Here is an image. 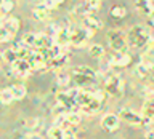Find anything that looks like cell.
<instances>
[{
  "mask_svg": "<svg viewBox=\"0 0 154 139\" xmlns=\"http://www.w3.org/2000/svg\"><path fill=\"white\" fill-rule=\"evenodd\" d=\"M127 40H128V46H132V48H143V46L149 45L151 37H149L148 27L141 26V24H135L127 34Z\"/></svg>",
  "mask_w": 154,
  "mask_h": 139,
  "instance_id": "6da1fadb",
  "label": "cell"
},
{
  "mask_svg": "<svg viewBox=\"0 0 154 139\" xmlns=\"http://www.w3.org/2000/svg\"><path fill=\"white\" fill-rule=\"evenodd\" d=\"M106 38H108V43L111 46V50H112L114 53H125V50H127L128 46V40H127V35L119 31V29H111V31H108V34H106Z\"/></svg>",
  "mask_w": 154,
  "mask_h": 139,
  "instance_id": "7a4b0ae2",
  "label": "cell"
},
{
  "mask_svg": "<svg viewBox=\"0 0 154 139\" xmlns=\"http://www.w3.org/2000/svg\"><path fill=\"white\" fill-rule=\"evenodd\" d=\"M104 91L114 98H120L124 93V81L119 75H109L104 80Z\"/></svg>",
  "mask_w": 154,
  "mask_h": 139,
  "instance_id": "3957f363",
  "label": "cell"
},
{
  "mask_svg": "<svg viewBox=\"0 0 154 139\" xmlns=\"http://www.w3.org/2000/svg\"><path fill=\"white\" fill-rule=\"evenodd\" d=\"M91 35H93V32L87 31L84 27H71V45L84 46Z\"/></svg>",
  "mask_w": 154,
  "mask_h": 139,
  "instance_id": "277c9868",
  "label": "cell"
},
{
  "mask_svg": "<svg viewBox=\"0 0 154 139\" xmlns=\"http://www.w3.org/2000/svg\"><path fill=\"white\" fill-rule=\"evenodd\" d=\"M117 115H119V118H120V120H124V122H125V123H128V125H135V126H140V125H143V123H144V120H143V117H141V114L135 112V110H132V109H127V107L120 109Z\"/></svg>",
  "mask_w": 154,
  "mask_h": 139,
  "instance_id": "5b68a950",
  "label": "cell"
},
{
  "mask_svg": "<svg viewBox=\"0 0 154 139\" xmlns=\"http://www.w3.org/2000/svg\"><path fill=\"white\" fill-rule=\"evenodd\" d=\"M53 38H55V45L64 48L71 43V29L67 27H60L58 31L55 32V35H53Z\"/></svg>",
  "mask_w": 154,
  "mask_h": 139,
  "instance_id": "8992f818",
  "label": "cell"
},
{
  "mask_svg": "<svg viewBox=\"0 0 154 139\" xmlns=\"http://www.w3.org/2000/svg\"><path fill=\"white\" fill-rule=\"evenodd\" d=\"M103 26V22H101V19L100 18H96L93 13H88V14H85L84 19H82V27L87 29V31H91V32H95V31H98V29Z\"/></svg>",
  "mask_w": 154,
  "mask_h": 139,
  "instance_id": "52a82bcc",
  "label": "cell"
},
{
  "mask_svg": "<svg viewBox=\"0 0 154 139\" xmlns=\"http://www.w3.org/2000/svg\"><path fill=\"white\" fill-rule=\"evenodd\" d=\"M119 115L116 114H106L103 118H101V126H103L106 131H116L119 128Z\"/></svg>",
  "mask_w": 154,
  "mask_h": 139,
  "instance_id": "ba28073f",
  "label": "cell"
},
{
  "mask_svg": "<svg viewBox=\"0 0 154 139\" xmlns=\"http://www.w3.org/2000/svg\"><path fill=\"white\" fill-rule=\"evenodd\" d=\"M11 69L16 75H21V77H26L29 72L32 70V64L29 62L27 59H18L14 64H11Z\"/></svg>",
  "mask_w": 154,
  "mask_h": 139,
  "instance_id": "9c48e42d",
  "label": "cell"
},
{
  "mask_svg": "<svg viewBox=\"0 0 154 139\" xmlns=\"http://www.w3.org/2000/svg\"><path fill=\"white\" fill-rule=\"evenodd\" d=\"M55 45V38L47 34H37V45L35 48H38V51H45Z\"/></svg>",
  "mask_w": 154,
  "mask_h": 139,
  "instance_id": "30bf717a",
  "label": "cell"
},
{
  "mask_svg": "<svg viewBox=\"0 0 154 139\" xmlns=\"http://www.w3.org/2000/svg\"><path fill=\"white\" fill-rule=\"evenodd\" d=\"M141 117L144 120V123H149L151 120H154V98H149L144 102L141 109Z\"/></svg>",
  "mask_w": 154,
  "mask_h": 139,
  "instance_id": "8fae6325",
  "label": "cell"
},
{
  "mask_svg": "<svg viewBox=\"0 0 154 139\" xmlns=\"http://www.w3.org/2000/svg\"><path fill=\"white\" fill-rule=\"evenodd\" d=\"M130 61H132V56L128 53H116L112 56V59H111V64L117 66V67H125L130 64Z\"/></svg>",
  "mask_w": 154,
  "mask_h": 139,
  "instance_id": "7c38bea8",
  "label": "cell"
},
{
  "mask_svg": "<svg viewBox=\"0 0 154 139\" xmlns=\"http://www.w3.org/2000/svg\"><path fill=\"white\" fill-rule=\"evenodd\" d=\"M135 8H137L138 13L144 14V16L149 18V14L152 13V5L151 0H135Z\"/></svg>",
  "mask_w": 154,
  "mask_h": 139,
  "instance_id": "4fadbf2b",
  "label": "cell"
},
{
  "mask_svg": "<svg viewBox=\"0 0 154 139\" xmlns=\"http://www.w3.org/2000/svg\"><path fill=\"white\" fill-rule=\"evenodd\" d=\"M32 16L37 21H47L48 16H50V10H48L45 5H38L32 10Z\"/></svg>",
  "mask_w": 154,
  "mask_h": 139,
  "instance_id": "5bb4252c",
  "label": "cell"
},
{
  "mask_svg": "<svg viewBox=\"0 0 154 139\" xmlns=\"http://www.w3.org/2000/svg\"><path fill=\"white\" fill-rule=\"evenodd\" d=\"M67 61H69V55H60L58 58H55V59H51V61H48L47 62V66H50V67H53V69H63L66 64H67Z\"/></svg>",
  "mask_w": 154,
  "mask_h": 139,
  "instance_id": "9a60e30c",
  "label": "cell"
},
{
  "mask_svg": "<svg viewBox=\"0 0 154 139\" xmlns=\"http://www.w3.org/2000/svg\"><path fill=\"white\" fill-rule=\"evenodd\" d=\"M56 101H58V104H61V105H64V107H74L75 102H74V99L69 96V93L67 91H63V93H58L56 94Z\"/></svg>",
  "mask_w": 154,
  "mask_h": 139,
  "instance_id": "2e32d148",
  "label": "cell"
},
{
  "mask_svg": "<svg viewBox=\"0 0 154 139\" xmlns=\"http://www.w3.org/2000/svg\"><path fill=\"white\" fill-rule=\"evenodd\" d=\"M72 74L85 75V77H88V78H91V80L96 78V72L91 69V67H88V66H77V67H74V69H72Z\"/></svg>",
  "mask_w": 154,
  "mask_h": 139,
  "instance_id": "e0dca14e",
  "label": "cell"
},
{
  "mask_svg": "<svg viewBox=\"0 0 154 139\" xmlns=\"http://www.w3.org/2000/svg\"><path fill=\"white\" fill-rule=\"evenodd\" d=\"M3 27L7 29L10 34H13V35H14V34L19 31V19H18V18H14V16L8 18L7 21L3 22Z\"/></svg>",
  "mask_w": 154,
  "mask_h": 139,
  "instance_id": "ac0fdd59",
  "label": "cell"
},
{
  "mask_svg": "<svg viewBox=\"0 0 154 139\" xmlns=\"http://www.w3.org/2000/svg\"><path fill=\"white\" fill-rule=\"evenodd\" d=\"M10 90H11V93H13V98H14V99H23L24 96H26V93H27L26 86H24L23 83H16V85L10 86Z\"/></svg>",
  "mask_w": 154,
  "mask_h": 139,
  "instance_id": "d6986e66",
  "label": "cell"
},
{
  "mask_svg": "<svg viewBox=\"0 0 154 139\" xmlns=\"http://www.w3.org/2000/svg\"><path fill=\"white\" fill-rule=\"evenodd\" d=\"M88 53H90L91 58H95V59H100V58H103L106 55L103 45H100V43H93V45H90Z\"/></svg>",
  "mask_w": 154,
  "mask_h": 139,
  "instance_id": "ffe728a7",
  "label": "cell"
},
{
  "mask_svg": "<svg viewBox=\"0 0 154 139\" xmlns=\"http://www.w3.org/2000/svg\"><path fill=\"white\" fill-rule=\"evenodd\" d=\"M111 16L114 19H122L127 16V8L124 7V5H114L112 8H111Z\"/></svg>",
  "mask_w": 154,
  "mask_h": 139,
  "instance_id": "44dd1931",
  "label": "cell"
},
{
  "mask_svg": "<svg viewBox=\"0 0 154 139\" xmlns=\"http://www.w3.org/2000/svg\"><path fill=\"white\" fill-rule=\"evenodd\" d=\"M48 136H50V139H66V131L60 126H53L48 129Z\"/></svg>",
  "mask_w": 154,
  "mask_h": 139,
  "instance_id": "7402d4cb",
  "label": "cell"
},
{
  "mask_svg": "<svg viewBox=\"0 0 154 139\" xmlns=\"http://www.w3.org/2000/svg\"><path fill=\"white\" fill-rule=\"evenodd\" d=\"M23 45L27 46V48H35V45H37V34L27 32L26 35L23 37Z\"/></svg>",
  "mask_w": 154,
  "mask_h": 139,
  "instance_id": "603a6c76",
  "label": "cell"
},
{
  "mask_svg": "<svg viewBox=\"0 0 154 139\" xmlns=\"http://www.w3.org/2000/svg\"><path fill=\"white\" fill-rule=\"evenodd\" d=\"M3 59L7 62H10V64H14V62L19 59L16 48H8V50H5L3 51Z\"/></svg>",
  "mask_w": 154,
  "mask_h": 139,
  "instance_id": "cb8c5ba5",
  "label": "cell"
},
{
  "mask_svg": "<svg viewBox=\"0 0 154 139\" xmlns=\"http://www.w3.org/2000/svg\"><path fill=\"white\" fill-rule=\"evenodd\" d=\"M56 80H58V83H60V85H67V83L71 81V75H69V72L64 70V69L58 70V74H56Z\"/></svg>",
  "mask_w": 154,
  "mask_h": 139,
  "instance_id": "d4e9b609",
  "label": "cell"
},
{
  "mask_svg": "<svg viewBox=\"0 0 154 139\" xmlns=\"http://www.w3.org/2000/svg\"><path fill=\"white\" fill-rule=\"evenodd\" d=\"M101 3H103V0H85V2H84L85 8L88 10V13H90V11H96V10H100Z\"/></svg>",
  "mask_w": 154,
  "mask_h": 139,
  "instance_id": "484cf974",
  "label": "cell"
},
{
  "mask_svg": "<svg viewBox=\"0 0 154 139\" xmlns=\"http://www.w3.org/2000/svg\"><path fill=\"white\" fill-rule=\"evenodd\" d=\"M66 120L71 123V126H74V125H79L80 123V114L79 112H67L66 114Z\"/></svg>",
  "mask_w": 154,
  "mask_h": 139,
  "instance_id": "4316f807",
  "label": "cell"
},
{
  "mask_svg": "<svg viewBox=\"0 0 154 139\" xmlns=\"http://www.w3.org/2000/svg\"><path fill=\"white\" fill-rule=\"evenodd\" d=\"M13 101H14V98H13L11 90L10 88L2 90V104H10V102H13Z\"/></svg>",
  "mask_w": 154,
  "mask_h": 139,
  "instance_id": "83f0119b",
  "label": "cell"
},
{
  "mask_svg": "<svg viewBox=\"0 0 154 139\" xmlns=\"http://www.w3.org/2000/svg\"><path fill=\"white\" fill-rule=\"evenodd\" d=\"M14 35L13 34H10L7 29H5L3 26H0V43H5V42H10Z\"/></svg>",
  "mask_w": 154,
  "mask_h": 139,
  "instance_id": "f1b7e54d",
  "label": "cell"
},
{
  "mask_svg": "<svg viewBox=\"0 0 154 139\" xmlns=\"http://www.w3.org/2000/svg\"><path fill=\"white\" fill-rule=\"evenodd\" d=\"M13 8H14V3L11 2V0H5L3 5H2V8H0V13H2V14H8Z\"/></svg>",
  "mask_w": 154,
  "mask_h": 139,
  "instance_id": "f546056e",
  "label": "cell"
},
{
  "mask_svg": "<svg viewBox=\"0 0 154 139\" xmlns=\"http://www.w3.org/2000/svg\"><path fill=\"white\" fill-rule=\"evenodd\" d=\"M72 75H74V80L77 81V85H87L91 81V78H88L85 75H80V74H72Z\"/></svg>",
  "mask_w": 154,
  "mask_h": 139,
  "instance_id": "4dcf8cb0",
  "label": "cell"
},
{
  "mask_svg": "<svg viewBox=\"0 0 154 139\" xmlns=\"http://www.w3.org/2000/svg\"><path fill=\"white\" fill-rule=\"evenodd\" d=\"M27 126L32 128V129L40 128V126H42V120H38V118H31V120L27 122Z\"/></svg>",
  "mask_w": 154,
  "mask_h": 139,
  "instance_id": "1f68e13d",
  "label": "cell"
},
{
  "mask_svg": "<svg viewBox=\"0 0 154 139\" xmlns=\"http://www.w3.org/2000/svg\"><path fill=\"white\" fill-rule=\"evenodd\" d=\"M91 93H93V96H95V98L100 101V102H103V101H104V93H106V91H101V90H95V91H91Z\"/></svg>",
  "mask_w": 154,
  "mask_h": 139,
  "instance_id": "d6a6232c",
  "label": "cell"
},
{
  "mask_svg": "<svg viewBox=\"0 0 154 139\" xmlns=\"http://www.w3.org/2000/svg\"><path fill=\"white\" fill-rule=\"evenodd\" d=\"M27 139H43V138L38 133H32V134H29V136H27Z\"/></svg>",
  "mask_w": 154,
  "mask_h": 139,
  "instance_id": "836d02e7",
  "label": "cell"
},
{
  "mask_svg": "<svg viewBox=\"0 0 154 139\" xmlns=\"http://www.w3.org/2000/svg\"><path fill=\"white\" fill-rule=\"evenodd\" d=\"M149 22H151L152 26H154V10H152V13L149 14Z\"/></svg>",
  "mask_w": 154,
  "mask_h": 139,
  "instance_id": "e575fe53",
  "label": "cell"
},
{
  "mask_svg": "<svg viewBox=\"0 0 154 139\" xmlns=\"http://www.w3.org/2000/svg\"><path fill=\"white\" fill-rule=\"evenodd\" d=\"M53 3H55L56 7H58V5H61V3H63V0H53Z\"/></svg>",
  "mask_w": 154,
  "mask_h": 139,
  "instance_id": "d590c367",
  "label": "cell"
},
{
  "mask_svg": "<svg viewBox=\"0 0 154 139\" xmlns=\"http://www.w3.org/2000/svg\"><path fill=\"white\" fill-rule=\"evenodd\" d=\"M2 61H5V59H3V53H0V64H2Z\"/></svg>",
  "mask_w": 154,
  "mask_h": 139,
  "instance_id": "8d00e7d4",
  "label": "cell"
},
{
  "mask_svg": "<svg viewBox=\"0 0 154 139\" xmlns=\"http://www.w3.org/2000/svg\"><path fill=\"white\" fill-rule=\"evenodd\" d=\"M66 139H77V138H75V136H67Z\"/></svg>",
  "mask_w": 154,
  "mask_h": 139,
  "instance_id": "74e56055",
  "label": "cell"
},
{
  "mask_svg": "<svg viewBox=\"0 0 154 139\" xmlns=\"http://www.w3.org/2000/svg\"><path fill=\"white\" fill-rule=\"evenodd\" d=\"M3 2H5V0H0V8H2V5H3Z\"/></svg>",
  "mask_w": 154,
  "mask_h": 139,
  "instance_id": "f35d334b",
  "label": "cell"
},
{
  "mask_svg": "<svg viewBox=\"0 0 154 139\" xmlns=\"http://www.w3.org/2000/svg\"><path fill=\"white\" fill-rule=\"evenodd\" d=\"M0 102H2V90H0Z\"/></svg>",
  "mask_w": 154,
  "mask_h": 139,
  "instance_id": "ab89813d",
  "label": "cell"
}]
</instances>
